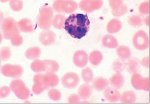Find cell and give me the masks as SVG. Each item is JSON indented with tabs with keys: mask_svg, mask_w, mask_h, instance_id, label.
Segmentation results:
<instances>
[{
	"mask_svg": "<svg viewBox=\"0 0 150 104\" xmlns=\"http://www.w3.org/2000/svg\"><path fill=\"white\" fill-rule=\"evenodd\" d=\"M17 24L19 30L22 32L31 33L34 31V24L29 18H22L17 22Z\"/></svg>",
	"mask_w": 150,
	"mask_h": 104,
	"instance_id": "16",
	"label": "cell"
},
{
	"mask_svg": "<svg viewBox=\"0 0 150 104\" xmlns=\"http://www.w3.org/2000/svg\"><path fill=\"white\" fill-rule=\"evenodd\" d=\"M132 86L137 90L149 91V78H144L140 74H133L131 78Z\"/></svg>",
	"mask_w": 150,
	"mask_h": 104,
	"instance_id": "9",
	"label": "cell"
},
{
	"mask_svg": "<svg viewBox=\"0 0 150 104\" xmlns=\"http://www.w3.org/2000/svg\"><path fill=\"white\" fill-rule=\"evenodd\" d=\"M132 43L134 47L138 50H144L149 47V37L143 30L137 31L133 36Z\"/></svg>",
	"mask_w": 150,
	"mask_h": 104,
	"instance_id": "6",
	"label": "cell"
},
{
	"mask_svg": "<svg viewBox=\"0 0 150 104\" xmlns=\"http://www.w3.org/2000/svg\"><path fill=\"white\" fill-rule=\"evenodd\" d=\"M128 22L129 25L134 27H139L143 24V21L140 16L134 15L128 18Z\"/></svg>",
	"mask_w": 150,
	"mask_h": 104,
	"instance_id": "34",
	"label": "cell"
},
{
	"mask_svg": "<svg viewBox=\"0 0 150 104\" xmlns=\"http://www.w3.org/2000/svg\"><path fill=\"white\" fill-rule=\"evenodd\" d=\"M41 55V49L39 47H32L28 49L25 52L27 59L30 60H35Z\"/></svg>",
	"mask_w": 150,
	"mask_h": 104,
	"instance_id": "24",
	"label": "cell"
},
{
	"mask_svg": "<svg viewBox=\"0 0 150 104\" xmlns=\"http://www.w3.org/2000/svg\"><path fill=\"white\" fill-rule=\"evenodd\" d=\"M45 63V72H57L59 69V63L54 60L45 59L43 60Z\"/></svg>",
	"mask_w": 150,
	"mask_h": 104,
	"instance_id": "26",
	"label": "cell"
},
{
	"mask_svg": "<svg viewBox=\"0 0 150 104\" xmlns=\"http://www.w3.org/2000/svg\"><path fill=\"white\" fill-rule=\"evenodd\" d=\"M139 11L142 14H148L149 13V1H147L142 3L139 5Z\"/></svg>",
	"mask_w": 150,
	"mask_h": 104,
	"instance_id": "38",
	"label": "cell"
},
{
	"mask_svg": "<svg viewBox=\"0 0 150 104\" xmlns=\"http://www.w3.org/2000/svg\"><path fill=\"white\" fill-rule=\"evenodd\" d=\"M8 1H10V0H0V2L3 3H6Z\"/></svg>",
	"mask_w": 150,
	"mask_h": 104,
	"instance_id": "45",
	"label": "cell"
},
{
	"mask_svg": "<svg viewBox=\"0 0 150 104\" xmlns=\"http://www.w3.org/2000/svg\"><path fill=\"white\" fill-rule=\"evenodd\" d=\"M122 27L121 21L117 18L110 20L106 26V30L109 33L115 34L119 32Z\"/></svg>",
	"mask_w": 150,
	"mask_h": 104,
	"instance_id": "18",
	"label": "cell"
},
{
	"mask_svg": "<svg viewBox=\"0 0 150 104\" xmlns=\"http://www.w3.org/2000/svg\"><path fill=\"white\" fill-rule=\"evenodd\" d=\"M105 99L110 102H118L120 99V92L118 89L114 88H107L103 92Z\"/></svg>",
	"mask_w": 150,
	"mask_h": 104,
	"instance_id": "15",
	"label": "cell"
},
{
	"mask_svg": "<svg viewBox=\"0 0 150 104\" xmlns=\"http://www.w3.org/2000/svg\"><path fill=\"white\" fill-rule=\"evenodd\" d=\"M109 3L112 10H116L124 4L123 0H109Z\"/></svg>",
	"mask_w": 150,
	"mask_h": 104,
	"instance_id": "39",
	"label": "cell"
},
{
	"mask_svg": "<svg viewBox=\"0 0 150 104\" xmlns=\"http://www.w3.org/2000/svg\"><path fill=\"white\" fill-rule=\"evenodd\" d=\"M128 7L125 4H123L121 6H120L119 8H118L116 10H112V13L113 14V16L115 17H121L128 12Z\"/></svg>",
	"mask_w": 150,
	"mask_h": 104,
	"instance_id": "35",
	"label": "cell"
},
{
	"mask_svg": "<svg viewBox=\"0 0 150 104\" xmlns=\"http://www.w3.org/2000/svg\"><path fill=\"white\" fill-rule=\"evenodd\" d=\"M11 92V89L10 87L4 86L0 88V98H7Z\"/></svg>",
	"mask_w": 150,
	"mask_h": 104,
	"instance_id": "40",
	"label": "cell"
},
{
	"mask_svg": "<svg viewBox=\"0 0 150 104\" xmlns=\"http://www.w3.org/2000/svg\"><path fill=\"white\" fill-rule=\"evenodd\" d=\"M136 95L133 91H128L122 93L120 100L122 103H134L136 101Z\"/></svg>",
	"mask_w": 150,
	"mask_h": 104,
	"instance_id": "28",
	"label": "cell"
},
{
	"mask_svg": "<svg viewBox=\"0 0 150 104\" xmlns=\"http://www.w3.org/2000/svg\"><path fill=\"white\" fill-rule=\"evenodd\" d=\"M9 5L11 9L15 12L21 11L24 6L22 0H10Z\"/></svg>",
	"mask_w": 150,
	"mask_h": 104,
	"instance_id": "31",
	"label": "cell"
},
{
	"mask_svg": "<svg viewBox=\"0 0 150 104\" xmlns=\"http://www.w3.org/2000/svg\"><path fill=\"white\" fill-rule=\"evenodd\" d=\"M48 96L50 99L54 101H59L62 98V94L59 90L52 89L48 92Z\"/></svg>",
	"mask_w": 150,
	"mask_h": 104,
	"instance_id": "36",
	"label": "cell"
},
{
	"mask_svg": "<svg viewBox=\"0 0 150 104\" xmlns=\"http://www.w3.org/2000/svg\"><path fill=\"white\" fill-rule=\"evenodd\" d=\"M1 30L3 37L10 40L13 36L20 33L17 21L13 17H7L1 24Z\"/></svg>",
	"mask_w": 150,
	"mask_h": 104,
	"instance_id": "3",
	"label": "cell"
},
{
	"mask_svg": "<svg viewBox=\"0 0 150 104\" xmlns=\"http://www.w3.org/2000/svg\"><path fill=\"white\" fill-rule=\"evenodd\" d=\"M102 43L104 47L109 49H115L118 46L117 39L110 34H107L102 38Z\"/></svg>",
	"mask_w": 150,
	"mask_h": 104,
	"instance_id": "20",
	"label": "cell"
},
{
	"mask_svg": "<svg viewBox=\"0 0 150 104\" xmlns=\"http://www.w3.org/2000/svg\"><path fill=\"white\" fill-rule=\"evenodd\" d=\"M53 14L54 10L52 7L47 6L42 7L37 18L39 27L42 30H49L52 24Z\"/></svg>",
	"mask_w": 150,
	"mask_h": 104,
	"instance_id": "2",
	"label": "cell"
},
{
	"mask_svg": "<svg viewBox=\"0 0 150 104\" xmlns=\"http://www.w3.org/2000/svg\"><path fill=\"white\" fill-rule=\"evenodd\" d=\"M140 61L137 58H132L129 59L127 63H125V67L127 68L128 72L131 74H135L138 72L140 67Z\"/></svg>",
	"mask_w": 150,
	"mask_h": 104,
	"instance_id": "22",
	"label": "cell"
},
{
	"mask_svg": "<svg viewBox=\"0 0 150 104\" xmlns=\"http://www.w3.org/2000/svg\"><path fill=\"white\" fill-rule=\"evenodd\" d=\"M80 79L78 75L74 72H68L62 78L63 86L67 89H73L79 83Z\"/></svg>",
	"mask_w": 150,
	"mask_h": 104,
	"instance_id": "10",
	"label": "cell"
},
{
	"mask_svg": "<svg viewBox=\"0 0 150 104\" xmlns=\"http://www.w3.org/2000/svg\"><path fill=\"white\" fill-rule=\"evenodd\" d=\"M124 60L117 59L115 60L112 64V69L117 73H121L124 71L125 68V63L123 62Z\"/></svg>",
	"mask_w": 150,
	"mask_h": 104,
	"instance_id": "32",
	"label": "cell"
},
{
	"mask_svg": "<svg viewBox=\"0 0 150 104\" xmlns=\"http://www.w3.org/2000/svg\"><path fill=\"white\" fill-rule=\"evenodd\" d=\"M65 20L66 18L63 15L58 14L53 17L52 20V25L57 29H63L64 28Z\"/></svg>",
	"mask_w": 150,
	"mask_h": 104,
	"instance_id": "29",
	"label": "cell"
},
{
	"mask_svg": "<svg viewBox=\"0 0 150 104\" xmlns=\"http://www.w3.org/2000/svg\"><path fill=\"white\" fill-rule=\"evenodd\" d=\"M78 4L73 0H55L53 4V9L55 11L71 14L78 9Z\"/></svg>",
	"mask_w": 150,
	"mask_h": 104,
	"instance_id": "5",
	"label": "cell"
},
{
	"mask_svg": "<svg viewBox=\"0 0 150 104\" xmlns=\"http://www.w3.org/2000/svg\"><path fill=\"white\" fill-rule=\"evenodd\" d=\"M89 58L91 63L93 66H97L101 63L103 60V56L100 51L94 50L91 53Z\"/></svg>",
	"mask_w": 150,
	"mask_h": 104,
	"instance_id": "25",
	"label": "cell"
},
{
	"mask_svg": "<svg viewBox=\"0 0 150 104\" xmlns=\"http://www.w3.org/2000/svg\"><path fill=\"white\" fill-rule=\"evenodd\" d=\"M82 78L83 81L85 83H90L93 80V73L92 70L89 67H85L82 71Z\"/></svg>",
	"mask_w": 150,
	"mask_h": 104,
	"instance_id": "30",
	"label": "cell"
},
{
	"mask_svg": "<svg viewBox=\"0 0 150 104\" xmlns=\"http://www.w3.org/2000/svg\"><path fill=\"white\" fill-rule=\"evenodd\" d=\"M68 101H69V102H70V103L80 102L81 98L78 95H77L76 93H73L69 96Z\"/></svg>",
	"mask_w": 150,
	"mask_h": 104,
	"instance_id": "41",
	"label": "cell"
},
{
	"mask_svg": "<svg viewBox=\"0 0 150 104\" xmlns=\"http://www.w3.org/2000/svg\"><path fill=\"white\" fill-rule=\"evenodd\" d=\"M4 14L1 11H0V24H1L3 21L4 20Z\"/></svg>",
	"mask_w": 150,
	"mask_h": 104,
	"instance_id": "43",
	"label": "cell"
},
{
	"mask_svg": "<svg viewBox=\"0 0 150 104\" xmlns=\"http://www.w3.org/2000/svg\"><path fill=\"white\" fill-rule=\"evenodd\" d=\"M109 81L103 77H97L93 80L92 86L97 91H102L109 86Z\"/></svg>",
	"mask_w": 150,
	"mask_h": 104,
	"instance_id": "19",
	"label": "cell"
},
{
	"mask_svg": "<svg viewBox=\"0 0 150 104\" xmlns=\"http://www.w3.org/2000/svg\"><path fill=\"white\" fill-rule=\"evenodd\" d=\"M2 74L6 76L12 78H19L22 76L24 69L20 64H6L1 67Z\"/></svg>",
	"mask_w": 150,
	"mask_h": 104,
	"instance_id": "7",
	"label": "cell"
},
{
	"mask_svg": "<svg viewBox=\"0 0 150 104\" xmlns=\"http://www.w3.org/2000/svg\"><path fill=\"white\" fill-rule=\"evenodd\" d=\"M39 39L41 43L45 46L52 45L56 42V34L51 30H44L40 33Z\"/></svg>",
	"mask_w": 150,
	"mask_h": 104,
	"instance_id": "12",
	"label": "cell"
},
{
	"mask_svg": "<svg viewBox=\"0 0 150 104\" xmlns=\"http://www.w3.org/2000/svg\"><path fill=\"white\" fill-rule=\"evenodd\" d=\"M117 53L120 59L126 60L130 58L131 56V52L130 49L124 45H121L117 47Z\"/></svg>",
	"mask_w": 150,
	"mask_h": 104,
	"instance_id": "23",
	"label": "cell"
},
{
	"mask_svg": "<svg viewBox=\"0 0 150 104\" xmlns=\"http://www.w3.org/2000/svg\"><path fill=\"white\" fill-rule=\"evenodd\" d=\"M3 34H1V32H0V44L1 43V42H2V41H3Z\"/></svg>",
	"mask_w": 150,
	"mask_h": 104,
	"instance_id": "44",
	"label": "cell"
},
{
	"mask_svg": "<svg viewBox=\"0 0 150 104\" xmlns=\"http://www.w3.org/2000/svg\"><path fill=\"white\" fill-rule=\"evenodd\" d=\"M31 70L36 73L45 72V63L44 60L35 59L30 65Z\"/></svg>",
	"mask_w": 150,
	"mask_h": 104,
	"instance_id": "27",
	"label": "cell"
},
{
	"mask_svg": "<svg viewBox=\"0 0 150 104\" xmlns=\"http://www.w3.org/2000/svg\"><path fill=\"white\" fill-rule=\"evenodd\" d=\"M90 24L86 14H72L65 20L64 28L73 38L81 39L89 32Z\"/></svg>",
	"mask_w": 150,
	"mask_h": 104,
	"instance_id": "1",
	"label": "cell"
},
{
	"mask_svg": "<svg viewBox=\"0 0 150 104\" xmlns=\"http://www.w3.org/2000/svg\"><path fill=\"white\" fill-rule=\"evenodd\" d=\"M89 61V57L84 50H78L74 53L73 62L74 65L78 67H84Z\"/></svg>",
	"mask_w": 150,
	"mask_h": 104,
	"instance_id": "11",
	"label": "cell"
},
{
	"mask_svg": "<svg viewBox=\"0 0 150 104\" xmlns=\"http://www.w3.org/2000/svg\"><path fill=\"white\" fill-rule=\"evenodd\" d=\"M141 63L144 67H145L146 68H148L149 67V57H148V56L145 57L144 59H142Z\"/></svg>",
	"mask_w": 150,
	"mask_h": 104,
	"instance_id": "42",
	"label": "cell"
},
{
	"mask_svg": "<svg viewBox=\"0 0 150 104\" xmlns=\"http://www.w3.org/2000/svg\"><path fill=\"white\" fill-rule=\"evenodd\" d=\"M42 82L44 85L47 88H54L56 86L59 82V79L57 75L52 72H46L42 75Z\"/></svg>",
	"mask_w": 150,
	"mask_h": 104,
	"instance_id": "13",
	"label": "cell"
},
{
	"mask_svg": "<svg viewBox=\"0 0 150 104\" xmlns=\"http://www.w3.org/2000/svg\"><path fill=\"white\" fill-rule=\"evenodd\" d=\"M109 82L112 87L116 89H120L125 83V78L120 73H116L110 78Z\"/></svg>",
	"mask_w": 150,
	"mask_h": 104,
	"instance_id": "17",
	"label": "cell"
},
{
	"mask_svg": "<svg viewBox=\"0 0 150 104\" xmlns=\"http://www.w3.org/2000/svg\"><path fill=\"white\" fill-rule=\"evenodd\" d=\"M92 88L88 84H83L81 85L78 90V95L83 99L89 98L92 95Z\"/></svg>",
	"mask_w": 150,
	"mask_h": 104,
	"instance_id": "21",
	"label": "cell"
},
{
	"mask_svg": "<svg viewBox=\"0 0 150 104\" xmlns=\"http://www.w3.org/2000/svg\"><path fill=\"white\" fill-rule=\"evenodd\" d=\"M102 0H82L79 3V8L86 13L97 11L103 6Z\"/></svg>",
	"mask_w": 150,
	"mask_h": 104,
	"instance_id": "8",
	"label": "cell"
},
{
	"mask_svg": "<svg viewBox=\"0 0 150 104\" xmlns=\"http://www.w3.org/2000/svg\"><path fill=\"white\" fill-rule=\"evenodd\" d=\"M11 56V50L8 47H3L0 49V60L7 61Z\"/></svg>",
	"mask_w": 150,
	"mask_h": 104,
	"instance_id": "33",
	"label": "cell"
},
{
	"mask_svg": "<svg viewBox=\"0 0 150 104\" xmlns=\"http://www.w3.org/2000/svg\"><path fill=\"white\" fill-rule=\"evenodd\" d=\"M11 43L14 46H20L23 43V38L20 34H17L13 36L10 39Z\"/></svg>",
	"mask_w": 150,
	"mask_h": 104,
	"instance_id": "37",
	"label": "cell"
},
{
	"mask_svg": "<svg viewBox=\"0 0 150 104\" xmlns=\"http://www.w3.org/2000/svg\"><path fill=\"white\" fill-rule=\"evenodd\" d=\"M10 88L11 91L20 99L25 100L30 96V91L25 83L21 79H14L11 82Z\"/></svg>",
	"mask_w": 150,
	"mask_h": 104,
	"instance_id": "4",
	"label": "cell"
},
{
	"mask_svg": "<svg viewBox=\"0 0 150 104\" xmlns=\"http://www.w3.org/2000/svg\"><path fill=\"white\" fill-rule=\"evenodd\" d=\"M1 60H0V69H1Z\"/></svg>",
	"mask_w": 150,
	"mask_h": 104,
	"instance_id": "46",
	"label": "cell"
},
{
	"mask_svg": "<svg viewBox=\"0 0 150 104\" xmlns=\"http://www.w3.org/2000/svg\"><path fill=\"white\" fill-rule=\"evenodd\" d=\"M42 75L43 74L37 73V74L35 75L33 78L34 84L32 87V91L35 95H39L48 89L44 85L42 82Z\"/></svg>",
	"mask_w": 150,
	"mask_h": 104,
	"instance_id": "14",
	"label": "cell"
}]
</instances>
